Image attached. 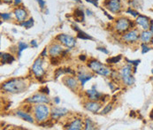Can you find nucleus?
<instances>
[{"mask_svg":"<svg viewBox=\"0 0 153 130\" xmlns=\"http://www.w3.org/2000/svg\"><path fill=\"white\" fill-rule=\"evenodd\" d=\"M88 66L93 71L95 72L96 74H100L102 76H108L111 74V70H110L108 67H106L105 65H104L102 63H100L99 61L97 60H91L88 62Z\"/></svg>","mask_w":153,"mask_h":130,"instance_id":"obj_3","label":"nucleus"},{"mask_svg":"<svg viewBox=\"0 0 153 130\" xmlns=\"http://www.w3.org/2000/svg\"><path fill=\"white\" fill-rule=\"evenodd\" d=\"M34 115L37 122H44L50 115V109L44 104H38V105L34 107Z\"/></svg>","mask_w":153,"mask_h":130,"instance_id":"obj_2","label":"nucleus"},{"mask_svg":"<svg viewBox=\"0 0 153 130\" xmlns=\"http://www.w3.org/2000/svg\"><path fill=\"white\" fill-rule=\"evenodd\" d=\"M127 13H129V14H131L132 16H134V17H137V16H139V13H138L136 11H134V10L131 9V8H128V11H127Z\"/></svg>","mask_w":153,"mask_h":130,"instance_id":"obj_31","label":"nucleus"},{"mask_svg":"<svg viewBox=\"0 0 153 130\" xmlns=\"http://www.w3.org/2000/svg\"><path fill=\"white\" fill-rule=\"evenodd\" d=\"M92 77H93L92 74H88V73H84V72H79V74H78V80L81 82V84H82V87L84 86L85 83L87 82L88 81H89Z\"/></svg>","mask_w":153,"mask_h":130,"instance_id":"obj_19","label":"nucleus"},{"mask_svg":"<svg viewBox=\"0 0 153 130\" xmlns=\"http://www.w3.org/2000/svg\"><path fill=\"white\" fill-rule=\"evenodd\" d=\"M153 37V34L152 33L151 30H143L141 34H140V39L143 43H150L152 41Z\"/></svg>","mask_w":153,"mask_h":130,"instance_id":"obj_18","label":"nucleus"},{"mask_svg":"<svg viewBox=\"0 0 153 130\" xmlns=\"http://www.w3.org/2000/svg\"><path fill=\"white\" fill-rule=\"evenodd\" d=\"M152 129H153V125H152Z\"/></svg>","mask_w":153,"mask_h":130,"instance_id":"obj_48","label":"nucleus"},{"mask_svg":"<svg viewBox=\"0 0 153 130\" xmlns=\"http://www.w3.org/2000/svg\"><path fill=\"white\" fill-rule=\"evenodd\" d=\"M63 82L66 87H68L70 89H72L73 91H75L77 88H78V82L76 79H74V77H71V76H66L63 79Z\"/></svg>","mask_w":153,"mask_h":130,"instance_id":"obj_14","label":"nucleus"},{"mask_svg":"<svg viewBox=\"0 0 153 130\" xmlns=\"http://www.w3.org/2000/svg\"><path fill=\"white\" fill-rule=\"evenodd\" d=\"M4 2H5V3H12L13 2V0H3Z\"/></svg>","mask_w":153,"mask_h":130,"instance_id":"obj_43","label":"nucleus"},{"mask_svg":"<svg viewBox=\"0 0 153 130\" xmlns=\"http://www.w3.org/2000/svg\"><path fill=\"white\" fill-rule=\"evenodd\" d=\"M54 100H55V103H56L57 105H59V102H60L59 97H55V98H54Z\"/></svg>","mask_w":153,"mask_h":130,"instance_id":"obj_41","label":"nucleus"},{"mask_svg":"<svg viewBox=\"0 0 153 130\" xmlns=\"http://www.w3.org/2000/svg\"><path fill=\"white\" fill-rule=\"evenodd\" d=\"M150 117H151L152 120H153V109L152 111V112H151V114H150Z\"/></svg>","mask_w":153,"mask_h":130,"instance_id":"obj_44","label":"nucleus"},{"mask_svg":"<svg viewBox=\"0 0 153 130\" xmlns=\"http://www.w3.org/2000/svg\"><path fill=\"white\" fill-rule=\"evenodd\" d=\"M27 47H28V45H27V43H23V42H20V43H19V46H18V49H19V56L22 55V51H23L24 50H26Z\"/></svg>","mask_w":153,"mask_h":130,"instance_id":"obj_28","label":"nucleus"},{"mask_svg":"<svg viewBox=\"0 0 153 130\" xmlns=\"http://www.w3.org/2000/svg\"><path fill=\"white\" fill-rule=\"evenodd\" d=\"M26 102L27 103H33V104H49L51 102L50 98L46 96V95H44V94H35L33 95L32 97H28Z\"/></svg>","mask_w":153,"mask_h":130,"instance_id":"obj_8","label":"nucleus"},{"mask_svg":"<svg viewBox=\"0 0 153 130\" xmlns=\"http://www.w3.org/2000/svg\"><path fill=\"white\" fill-rule=\"evenodd\" d=\"M57 40L69 49H72L73 47H74L75 43H76V40L74 39V37H73L69 35H66V34L59 35L57 36Z\"/></svg>","mask_w":153,"mask_h":130,"instance_id":"obj_7","label":"nucleus"},{"mask_svg":"<svg viewBox=\"0 0 153 130\" xmlns=\"http://www.w3.org/2000/svg\"><path fill=\"white\" fill-rule=\"evenodd\" d=\"M120 77L123 82L128 86L133 85L134 83V78L132 75L131 65H127L124 67H122V69L120 70Z\"/></svg>","mask_w":153,"mask_h":130,"instance_id":"obj_4","label":"nucleus"},{"mask_svg":"<svg viewBox=\"0 0 153 130\" xmlns=\"http://www.w3.org/2000/svg\"><path fill=\"white\" fill-rule=\"evenodd\" d=\"M150 30L152 31V33L153 34V21L151 22V26H150Z\"/></svg>","mask_w":153,"mask_h":130,"instance_id":"obj_39","label":"nucleus"},{"mask_svg":"<svg viewBox=\"0 0 153 130\" xmlns=\"http://www.w3.org/2000/svg\"><path fill=\"white\" fill-rule=\"evenodd\" d=\"M46 53H47V49L45 48V49H44V51H43V52H42V54H41V56H42V57L44 58V57H45V55H46Z\"/></svg>","mask_w":153,"mask_h":130,"instance_id":"obj_38","label":"nucleus"},{"mask_svg":"<svg viewBox=\"0 0 153 130\" xmlns=\"http://www.w3.org/2000/svg\"><path fill=\"white\" fill-rule=\"evenodd\" d=\"M1 59L3 64H11L14 61L13 56L9 53H1Z\"/></svg>","mask_w":153,"mask_h":130,"instance_id":"obj_22","label":"nucleus"},{"mask_svg":"<svg viewBox=\"0 0 153 130\" xmlns=\"http://www.w3.org/2000/svg\"><path fill=\"white\" fill-rule=\"evenodd\" d=\"M152 74H153V69H152Z\"/></svg>","mask_w":153,"mask_h":130,"instance_id":"obj_49","label":"nucleus"},{"mask_svg":"<svg viewBox=\"0 0 153 130\" xmlns=\"http://www.w3.org/2000/svg\"><path fill=\"white\" fill-rule=\"evenodd\" d=\"M82 129V122L81 119L74 120L67 127V129L68 130H79Z\"/></svg>","mask_w":153,"mask_h":130,"instance_id":"obj_20","label":"nucleus"},{"mask_svg":"<svg viewBox=\"0 0 153 130\" xmlns=\"http://www.w3.org/2000/svg\"><path fill=\"white\" fill-rule=\"evenodd\" d=\"M121 55H119V56H116V57H112V58H110L107 59V62L111 63V64H116V63H119L121 59Z\"/></svg>","mask_w":153,"mask_h":130,"instance_id":"obj_26","label":"nucleus"},{"mask_svg":"<svg viewBox=\"0 0 153 130\" xmlns=\"http://www.w3.org/2000/svg\"><path fill=\"white\" fill-rule=\"evenodd\" d=\"M80 59L82 60V61H84V60L86 59V57H85L84 55H81V56H80Z\"/></svg>","mask_w":153,"mask_h":130,"instance_id":"obj_40","label":"nucleus"},{"mask_svg":"<svg viewBox=\"0 0 153 130\" xmlns=\"http://www.w3.org/2000/svg\"><path fill=\"white\" fill-rule=\"evenodd\" d=\"M139 38H140V33L137 29H133L130 31H128L122 36L123 41H125L127 43H134V42L138 41Z\"/></svg>","mask_w":153,"mask_h":130,"instance_id":"obj_10","label":"nucleus"},{"mask_svg":"<svg viewBox=\"0 0 153 130\" xmlns=\"http://www.w3.org/2000/svg\"><path fill=\"white\" fill-rule=\"evenodd\" d=\"M32 72L34 73L35 76L37 79H41L44 74H45L44 67H43V59L38 58L36 59V61L34 62V64L32 65Z\"/></svg>","mask_w":153,"mask_h":130,"instance_id":"obj_6","label":"nucleus"},{"mask_svg":"<svg viewBox=\"0 0 153 130\" xmlns=\"http://www.w3.org/2000/svg\"><path fill=\"white\" fill-rule=\"evenodd\" d=\"M75 1H77V2H81V0H75Z\"/></svg>","mask_w":153,"mask_h":130,"instance_id":"obj_47","label":"nucleus"},{"mask_svg":"<svg viewBox=\"0 0 153 130\" xmlns=\"http://www.w3.org/2000/svg\"><path fill=\"white\" fill-rule=\"evenodd\" d=\"M21 25H22V27H25L26 28H30V27L34 25V20H33V18H31V19H29L28 21L22 22Z\"/></svg>","mask_w":153,"mask_h":130,"instance_id":"obj_27","label":"nucleus"},{"mask_svg":"<svg viewBox=\"0 0 153 130\" xmlns=\"http://www.w3.org/2000/svg\"><path fill=\"white\" fill-rule=\"evenodd\" d=\"M127 61L129 62L131 65H134V66L139 65V63H140V60H128V59H127Z\"/></svg>","mask_w":153,"mask_h":130,"instance_id":"obj_33","label":"nucleus"},{"mask_svg":"<svg viewBox=\"0 0 153 130\" xmlns=\"http://www.w3.org/2000/svg\"><path fill=\"white\" fill-rule=\"evenodd\" d=\"M14 14H15V17H16V19L18 20L19 22H25V20H26V18L27 16V11L25 9H23V8H17V9H15Z\"/></svg>","mask_w":153,"mask_h":130,"instance_id":"obj_17","label":"nucleus"},{"mask_svg":"<svg viewBox=\"0 0 153 130\" xmlns=\"http://www.w3.org/2000/svg\"><path fill=\"white\" fill-rule=\"evenodd\" d=\"M152 50V48L151 47H149L146 43H143L142 44V53L143 54H144V53H147L148 51H150Z\"/></svg>","mask_w":153,"mask_h":130,"instance_id":"obj_30","label":"nucleus"},{"mask_svg":"<svg viewBox=\"0 0 153 130\" xmlns=\"http://www.w3.org/2000/svg\"><path fill=\"white\" fill-rule=\"evenodd\" d=\"M21 3H22V0H15L14 4H15V5H17V4H20Z\"/></svg>","mask_w":153,"mask_h":130,"instance_id":"obj_42","label":"nucleus"},{"mask_svg":"<svg viewBox=\"0 0 153 130\" xmlns=\"http://www.w3.org/2000/svg\"><path fill=\"white\" fill-rule=\"evenodd\" d=\"M86 94H87L88 99L92 100V101H99V100H101V98L103 97V94L98 92L96 89V86H93L90 89H88L86 91Z\"/></svg>","mask_w":153,"mask_h":130,"instance_id":"obj_13","label":"nucleus"},{"mask_svg":"<svg viewBox=\"0 0 153 130\" xmlns=\"http://www.w3.org/2000/svg\"><path fill=\"white\" fill-rule=\"evenodd\" d=\"M95 129V125L93 123V121L91 120V119H86L85 120V129Z\"/></svg>","mask_w":153,"mask_h":130,"instance_id":"obj_25","label":"nucleus"},{"mask_svg":"<svg viewBox=\"0 0 153 130\" xmlns=\"http://www.w3.org/2000/svg\"><path fill=\"white\" fill-rule=\"evenodd\" d=\"M31 45H32V47L36 48V47H37V43H36V40H33V41L31 42Z\"/></svg>","mask_w":153,"mask_h":130,"instance_id":"obj_37","label":"nucleus"},{"mask_svg":"<svg viewBox=\"0 0 153 130\" xmlns=\"http://www.w3.org/2000/svg\"><path fill=\"white\" fill-rule=\"evenodd\" d=\"M62 52H64V49L60 44L54 43V44H51L49 48V54L52 58H57Z\"/></svg>","mask_w":153,"mask_h":130,"instance_id":"obj_12","label":"nucleus"},{"mask_svg":"<svg viewBox=\"0 0 153 130\" xmlns=\"http://www.w3.org/2000/svg\"><path fill=\"white\" fill-rule=\"evenodd\" d=\"M97 50H98V51H103V52H104V53H105V54H108V53H109V51H108L107 50H105V48H102V47H98V48H97Z\"/></svg>","mask_w":153,"mask_h":130,"instance_id":"obj_35","label":"nucleus"},{"mask_svg":"<svg viewBox=\"0 0 153 130\" xmlns=\"http://www.w3.org/2000/svg\"><path fill=\"white\" fill-rule=\"evenodd\" d=\"M11 17H12L11 13H1V18L4 21H7V20L11 19Z\"/></svg>","mask_w":153,"mask_h":130,"instance_id":"obj_32","label":"nucleus"},{"mask_svg":"<svg viewBox=\"0 0 153 130\" xmlns=\"http://www.w3.org/2000/svg\"><path fill=\"white\" fill-rule=\"evenodd\" d=\"M87 13H88V15H92L91 12H90V11H88V10H87Z\"/></svg>","mask_w":153,"mask_h":130,"instance_id":"obj_45","label":"nucleus"},{"mask_svg":"<svg viewBox=\"0 0 153 130\" xmlns=\"http://www.w3.org/2000/svg\"><path fill=\"white\" fill-rule=\"evenodd\" d=\"M133 26H134V24L129 19L120 18L117 21V23L115 25V28L120 33H125V32H128L130 28H132L131 27Z\"/></svg>","mask_w":153,"mask_h":130,"instance_id":"obj_5","label":"nucleus"},{"mask_svg":"<svg viewBox=\"0 0 153 130\" xmlns=\"http://www.w3.org/2000/svg\"><path fill=\"white\" fill-rule=\"evenodd\" d=\"M16 115H17L18 117L22 118V120H24L29 122V123H33V122H34L33 118H32L29 114H27V112H25V111H16Z\"/></svg>","mask_w":153,"mask_h":130,"instance_id":"obj_21","label":"nucleus"},{"mask_svg":"<svg viewBox=\"0 0 153 130\" xmlns=\"http://www.w3.org/2000/svg\"><path fill=\"white\" fill-rule=\"evenodd\" d=\"M105 5L110 12L114 13H120L121 10V6H122L120 0H105Z\"/></svg>","mask_w":153,"mask_h":130,"instance_id":"obj_9","label":"nucleus"},{"mask_svg":"<svg viewBox=\"0 0 153 130\" xmlns=\"http://www.w3.org/2000/svg\"><path fill=\"white\" fill-rule=\"evenodd\" d=\"M28 86L25 79H12L3 83L2 88L9 93L17 94L22 93L27 89Z\"/></svg>","mask_w":153,"mask_h":130,"instance_id":"obj_1","label":"nucleus"},{"mask_svg":"<svg viewBox=\"0 0 153 130\" xmlns=\"http://www.w3.org/2000/svg\"><path fill=\"white\" fill-rule=\"evenodd\" d=\"M68 113L67 109L63 107H55L51 110V117L53 120H58Z\"/></svg>","mask_w":153,"mask_h":130,"instance_id":"obj_15","label":"nucleus"},{"mask_svg":"<svg viewBox=\"0 0 153 130\" xmlns=\"http://www.w3.org/2000/svg\"><path fill=\"white\" fill-rule=\"evenodd\" d=\"M37 2H38V4H39V6L43 9L44 8V6H45V1L44 0H37Z\"/></svg>","mask_w":153,"mask_h":130,"instance_id":"obj_34","label":"nucleus"},{"mask_svg":"<svg viewBox=\"0 0 153 130\" xmlns=\"http://www.w3.org/2000/svg\"><path fill=\"white\" fill-rule=\"evenodd\" d=\"M84 107H85L86 110H88V111L96 113V112H97V111L101 109L102 105H101V103H98L97 101H92V100H91L90 102H88V103H86V104L84 105Z\"/></svg>","mask_w":153,"mask_h":130,"instance_id":"obj_16","label":"nucleus"},{"mask_svg":"<svg viewBox=\"0 0 153 130\" xmlns=\"http://www.w3.org/2000/svg\"><path fill=\"white\" fill-rule=\"evenodd\" d=\"M74 16L77 22H83L84 21V13L82 10L80 9H76L74 11Z\"/></svg>","mask_w":153,"mask_h":130,"instance_id":"obj_23","label":"nucleus"},{"mask_svg":"<svg viewBox=\"0 0 153 130\" xmlns=\"http://www.w3.org/2000/svg\"><path fill=\"white\" fill-rule=\"evenodd\" d=\"M87 2H89V3H92L93 4H95L96 6H97L98 4H97V1L98 0H86Z\"/></svg>","mask_w":153,"mask_h":130,"instance_id":"obj_36","label":"nucleus"},{"mask_svg":"<svg viewBox=\"0 0 153 130\" xmlns=\"http://www.w3.org/2000/svg\"><path fill=\"white\" fill-rule=\"evenodd\" d=\"M111 109H112V104H108L107 105L105 106V108L102 110L101 113L102 114H107L108 112H110L111 111Z\"/></svg>","mask_w":153,"mask_h":130,"instance_id":"obj_29","label":"nucleus"},{"mask_svg":"<svg viewBox=\"0 0 153 130\" xmlns=\"http://www.w3.org/2000/svg\"><path fill=\"white\" fill-rule=\"evenodd\" d=\"M151 43H152V45H153V37H152V41H151Z\"/></svg>","mask_w":153,"mask_h":130,"instance_id":"obj_46","label":"nucleus"},{"mask_svg":"<svg viewBox=\"0 0 153 130\" xmlns=\"http://www.w3.org/2000/svg\"><path fill=\"white\" fill-rule=\"evenodd\" d=\"M77 37H78V38H80V39H84V40H92V39H93L90 36H88V35L86 34L85 32L82 31L81 29L78 31Z\"/></svg>","mask_w":153,"mask_h":130,"instance_id":"obj_24","label":"nucleus"},{"mask_svg":"<svg viewBox=\"0 0 153 130\" xmlns=\"http://www.w3.org/2000/svg\"><path fill=\"white\" fill-rule=\"evenodd\" d=\"M135 24L140 26L143 30H148L151 26V21L148 17L143 16V15H139L136 17Z\"/></svg>","mask_w":153,"mask_h":130,"instance_id":"obj_11","label":"nucleus"}]
</instances>
